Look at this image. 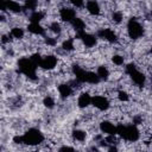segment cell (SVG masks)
I'll return each mask as SVG.
<instances>
[{
  "label": "cell",
  "mask_w": 152,
  "mask_h": 152,
  "mask_svg": "<svg viewBox=\"0 0 152 152\" xmlns=\"http://www.w3.org/2000/svg\"><path fill=\"white\" fill-rule=\"evenodd\" d=\"M18 70L21 75L27 77L30 81L38 80V66L30 59V57H21L18 61Z\"/></svg>",
  "instance_id": "cell-3"
},
{
  "label": "cell",
  "mask_w": 152,
  "mask_h": 152,
  "mask_svg": "<svg viewBox=\"0 0 152 152\" xmlns=\"http://www.w3.org/2000/svg\"><path fill=\"white\" fill-rule=\"evenodd\" d=\"M7 11V6H6V1L0 0V12H6Z\"/></svg>",
  "instance_id": "cell-22"
},
{
  "label": "cell",
  "mask_w": 152,
  "mask_h": 152,
  "mask_svg": "<svg viewBox=\"0 0 152 152\" xmlns=\"http://www.w3.org/2000/svg\"><path fill=\"white\" fill-rule=\"evenodd\" d=\"M43 106L45 108H48V109H53L56 107V100H55V97L51 96V95L44 96V99H43Z\"/></svg>",
  "instance_id": "cell-19"
},
{
  "label": "cell",
  "mask_w": 152,
  "mask_h": 152,
  "mask_svg": "<svg viewBox=\"0 0 152 152\" xmlns=\"http://www.w3.org/2000/svg\"><path fill=\"white\" fill-rule=\"evenodd\" d=\"M90 106L100 113H106L110 108V100L107 97V95H91Z\"/></svg>",
  "instance_id": "cell-5"
},
{
  "label": "cell",
  "mask_w": 152,
  "mask_h": 152,
  "mask_svg": "<svg viewBox=\"0 0 152 152\" xmlns=\"http://www.w3.org/2000/svg\"><path fill=\"white\" fill-rule=\"evenodd\" d=\"M58 15H59V19L62 23H66V24H70L76 17H77V11L71 7L68 2L64 4L59 10H58Z\"/></svg>",
  "instance_id": "cell-7"
},
{
  "label": "cell",
  "mask_w": 152,
  "mask_h": 152,
  "mask_svg": "<svg viewBox=\"0 0 152 152\" xmlns=\"http://www.w3.org/2000/svg\"><path fill=\"white\" fill-rule=\"evenodd\" d=\"M21 135V144L23 146H28V147H37L40 144L45 141V135L39 131L38 128H28L25 131L24 134Z\"/></svg>",
  "instance_id": "cell-2"
},
{
  "label": "cell",
  "mask_w": 152,
  "mask_h": 152,
  "mask_svg": "<svg viewBox=\"0 0 152 152\" xmlns=\"http://www.w3.org/2000/svg\"><path fill=\"white\" fill-rule=\"evenodd\" d=\"M84 8H86V12L91 15V17H100L102 14V8H101V4L97 2V1H87L84 4Z\"/></svg>",
  "instance_id": "cell-9"
},
{
  "label": "cell",
  "mask_w": 152,
  "mask_h": 152,
  "mask_svg": "<svg viewBox=\"0 0 152 152\" xmlns=\"http://www.w3.org/2000/svg\"><path fill=\"white\" fill-rule=\"evenodd\" d=\"M70 135H71V140H72V141L84 142V141L87 140V135H88V133H87V131H84V129L75 128V129L71 131Z\"/></svg>",
  "instance_id": "cell-15"
},
{
  "label": "cell",
  "mask_w": 152,
  "mask_h": 152,
  "mask_svg": "<svg viewBox=\"0 0 152 152\" xmlns=\"http://www.w3.org/2000/svg\"><path fill=\"white\" fill-rule=\"evenodd\" d=\"M26 28H27V32L31 33L34 37H44L46 34V28L42 24H32V23H30Z\"/></svg>",
  "instance_id": "cell-12"
},
{
  "label": "cell",
  "mask_w": 152,
  "mask_h": 152,
  "mask_svg": "<svg viewBox=\"0 0 152 152\" xmlns=\"http://www.w3.org/2000/svg\"><path fill=\"white\" fill-rule=\"evenodd\" d=\"M121 140L126 142H138L141 138L140 128L132 125V124H116V133H115Z\"/></svg>",
  "instance_id": "cell-1"
},
{
  "label": "cell",
  "mask_w": 152,
  "mask_h": 152,
  "mask_svg": "<svg viewBox=\"0 0 152 152\" xmlns=\"http://www.w3.org/2000/svg\"><path fill=\"white\" fill-rule=\"evenodd\" d=\"M58 65V57L55 53H45L42 55V59L38 64V68H40L44 71H52Z\"/></svg>",
  "instance_id": "cell-6"
},
{
  "label": "cell",
  "mask_w": 152,
  "mask_h": 152,
  "mask_svg": "<svg viewBox=\"0 0 152 152\" xmlns=\"http://www.w3.org/2000/svg\"><path fill=\"white\" fill-rule=\"evenodd\" d=\"M58 152H76L75 147L70 146V145H63L61 147H58Z\"/></svg>",
  "instance_id": "cell-21"
},
{
  "label": "cell",
  "mask_w": 152,
  "mask_h": 152,
  "mask_svg": "<svg viewBox=\"0 0 152 152\" xmlns=\"http://www.w3.org/2000/svg\"><path fill=\"white\" fill-rule=\"evenodd\" d=\"M95 74L97 75L100 82H108L110 80V69L106 64H101L96 68Z\"/></svg>",
  "instance_id": "cell-13"
},
{
  "label": "cell",
  "mask_w": 152,
  "mask_h": 152,
  "mask_svg": "<svg viewBox=\"0 0 152 152\" xmlns=\"http://www.w3.org/2000/svg\"><path fill=\"white\" fill-rule=\"evenodd\" d=\"M10 34H11L12 39L21 40V39H24V37H25V30H24L21 26H14V27L11 28Z\"/></svg>",
  "instance_id": "cell-18"
},
{
  "label": "cell",
  "mask_w": 152,
  "mask_h": 152,
  "mask_svg": "<svg viewBox=\"0 0 152 152\" xmlns=\"http://www.w3.org/2000/svg\"><path fill=\"white\" fill-rule=\"evenodd\" d=\"M69 25H70L71 28L75 31V34H76V33L84 32V31H86V27H87L84 19H82V18H80V17H76Z\"/></svg>",
  "instance_id": "cell-14"
},
{
  "label": "cell",
  "mask_w": 152,
  "mask_h": 152,
  "mask_svg": "<svg viewBox=\"0 0 152 152\" xmlns=\"http://www.w3.org/2000/svg\"><path fill=\"white\" fill-rule=\"evenodd\" d=\"M7 11L13 14H20L23 13V5H20L17 1H6Z\"/></svg>",
  "instance_id": "cell-16"
},
{
  "label": "cell",
  "mask_w": 152,
  "mask_h": 152,
  "mask_svg": "<svg viewBox=\"0 0 152 152\" xmlns=\"http://www.w3.org/2000/svg\"><path fill=\"white\" fill-rule=\"evenodd\" d=\"M57 90H58V94H59V97L62 99V100H64V101H66L70 96H72L74 95V89L69 86V83L68 82H62V83H59L58 86H57Z\"/></svg>",
  "instance_id": "cell-11"
},
{
  "label": "cell",
  "mask_w": 152,
  "mask_h": 152,
  "mask_svg": "<svg viewBox=\"0 0 152 152\" xmlns=\"http://www.w3.org/2000/svg\"><path fill=\"white\" fill-rule=\"evenodd\" d=\"M109 19L114 25H120L124 21V12L121 10H113L110 12Z\"/></svg>",
  "instance_id": "cell-17"
},
{
  "label": "cell",
  "mask_w": 152,
  "mask_h": 152,
  "mask_svg": "<svg viewBox=\"0 0 152 152\" xmlns=\"http://www.w3.org/2000/svg\"><path fill=\"white\" fill-rule=\"evenodd\" d=\"M97 126H99V132L103 135H112L116 133V124H114L110 120L102 119Z\"/></svg>",
  "instance_id": "cell-8"
},
{
  "label": "cell",
  "mask_w": 152,
  "mask_h": 152,
  "mask_svg": "<svg viewBox=\"0 0 152 152\" xmlns=\"http://www.w3.org/2000/svg\"><path fill=\"white\" fill-rule=\"evenodd\" d=\"M126 36L131 40H137V39H140L145 36V27H144L142 23L137 17H132L127 21Z\"/></svg>",
  "instance_id": "cell-4"
},
{
  "label": "cell",
  "mask_w": 152,
  "mask_h": 152,
  "mask_svg": "<svg viewBox=\"0 0 152 152\" xmlns=\"http://www.w3.org/2000/svg\"><path fill=\"white\" fill-rule=\"evenodd\" d=\"M110 62H112L116 68H119V66H122V65L125 64V57H124L122 55H120V53H114V55L110 57Z\"/></svg>",
  "instance_id": "cell-20"
},
{
  "label": "cell",
  "mask_w": 152,
  "mask_h": 152,
  "mask_svg": "<svg viewBox=\"0 0 152 152\" xmlns=\"http://www.w3.org/2000/svg\"><path fill=\"white\" fill-rule=\"evenodd\" d=\"M91 104V94L89 91H81L77 96V107L80 109H86L88 107H90Z\"/></svg>",
  "instance_id": "cell-10"
},
{
  "label": "cell",
  "mask_w": 152,
  "mask_h": 152,
  "mask_svg": "<svg viewBox=\"0 0 152 152\" xmlns=\"http://www.w3.org/2000/svg\"><path fill=\"white\" fill-rule=\"evenodd\" d=\"M31 152H34V151H31Z\"/></svg>",
  "instance_id": "cell-23"
}]
</instances>
